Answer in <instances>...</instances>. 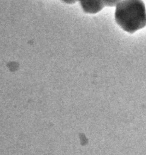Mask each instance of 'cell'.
Returning <instances> with one entry per match:
<instances>
[{
	"label": "cell",
	"instance_id": "277c9868",
	"mask_svg": "<svg viewBox=\"0 0 146 155\" xmlns=\"http://www.w3.org/2000/svg\"><path fill=\"white\" fill-rule=\"evenodd\" d=\"M63 2L67 4H75L78 0H61Z\"/></svg>",
	"mask_w": 146,
	"mask_h": 155
},
{
	"label": "cell",
	"instance_id": "6da1fadb",
	"mask_svg": "<svg viewBox=\"0 0 146 155\" xmlns=\"http://www.w3.org/2000/svg\"><path fill=\"white\" fill-rule=\"evenodd\" d=\"M116 23L133 34L146 26V7L142 0H121L115 7Z\"/></svg>",
	"mask_w": 146,
	"mask_h": 155
},
{
	"label": "cell",
	"instance_id": "7a4b0ae2",
	"mask_svg": "<svg viewBox=\"0 0 146 155\" xmlns=\"http://www.w3.org/2000/svg\"><path fill=\"white\" fill-rule=\"evenodd\" d=\"M83 11L87 14H96L105 7L103 0H78Z\"/></svg>",
	"mask_w": 146,
	"mask_h": 155
},
{
	"label": "cell",
	"instance_id": "3957f363",
	"mask_svg": "<svg viewBox=\"0 0 146 155\" xmlns=\"http://www.w3.org/2000/svg\"><path fill=\"white\" fill-rule=\"evenodd\" d=\"M121 0H103L105 6L107 7H116V5Z\"/></svg>",
	"mask_w": 146,
	"mask_h": 155
}]
</instances>
